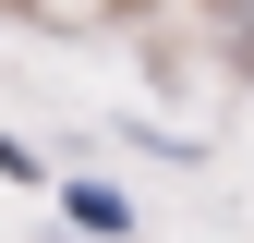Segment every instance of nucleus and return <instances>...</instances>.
I'll use <instances>...</instances> for the list:
<instances>
[{
    "label": "nucleus",
    "instance_id": "1",
    "mask_svg": "<svg viewBox=\"0 0 254 243\" xmlns=\"http://www.w3.org/2000/svg\"><path fill=\"white\" fill-rule=\"evenodd\" d=\"M61 219L97 231V243H133V195H121V182H61Z\"/></svg>",
    "mask_w": 254,
    "mask_h": 243
},
{
    "label": "nucleus",
    "instance_id": "2",
    "mask_svg": "<svg viewBox=\"0 0 254 243\" xmlns=\"http://www.w3.org/2000/svg\"><path fill=\"white\" fill-rule=\"evenodd\" d=\"M0 182H49V158H37V146H12V134H0Z\"/></svg>",
    "mask_w": 254,
    "mask_h": 243
}]
</instances>
